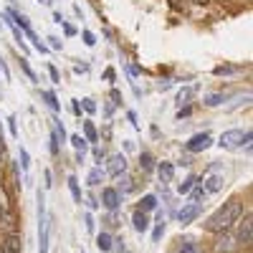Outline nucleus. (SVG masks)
Wrapping results in <instances>:
<instances>
[{
	"mask_svg": "<svg viewBox=\"0 0 253 253\" xmlns=\"http://www.w3.org/2000/svg\"><path fill=\"white\" fill-rule=\"evenodd\" d=\"M195 182H198V177H195V175H187V177H185V180L177 185V193H180V195H187L190 190L195 187Z\"/></svg>",
	"mask_w": 253,
	"mask_h": 253,
	"instance_id": "nucleus-22",
	"label": "nucleus"
},
{
	"mask_svg": "<svg viewBox=\"0 0 253 253\" xmlns=\"http://www.w3.org/2000/svg\"><path fill=\"white\" fill-rule=\"evenodd\" d=\"M53 122H56V124H53V132H56L58 142H66L69 134H66V129H63V122H58V119H53Z\"/></svg>",
	"mask_w": 253,
	"mask_h": 253,
	"instance_id": "nucleus-29",
	"label": "nucleus"
},
{
	"mask_svg": "<svg viewBox=\"0 0 253 253\" xmlns=\"http://www.w3.org/2000/svg\"><path fill=\"white\" fill-rule=\"evenodd\" d=\"M203 205H205V203H195V200H190L187 205H182V210L177 213L180 225L185 228V225H190V223H195V220H198V215L203 213Z\"/></svg>",
	"mask_w": 253,
	"mask_h": 253,
	"instance_id": "nucleus-5",
	"label": "nucleus"
},
{
	"mask_svg": "<svg viewBox=\"0 0 253 253\" xmlns=\"http://www.w3.org/2000/svg\"><path fill=\"white\" fill-rule=\"evenodd\" d=\"M190 114H193V109H190V107H180V112H177V119L182 122V119H187Z\"/></svg>",
	"mask_w": 253,
	"mask_h": 253,
	"instance_id": "nucleus-41",
	"label": "nucleus"
},
{
	"mask_svg": "<svg viewBox=\"0 0 253 253\" xmlns=\"http://www.w3.org/2000/svg\"><path fill=\"white\" fill-rule=\"evenodd\" d=\"M101 205L107 210H117L122 205V193L117 187H104L101 190Z\"/></svg>",
	"mask_w": 253,
	"mask_h": 253,
	"instance_id": "nucleus-9",
	"label": "nucleus"
},
{
	"mask_svg": "<svg viewBox=\"0 0 253 253\" xmlns=\"http://www.w3.org/2000/svg\"><path fill=\"white\" fill-rule=\"evenodd\" d=\"M104 177H107V172H104L101 167H94V170L89 172V177H86V182H89L91 187H99V185L104 182Z\"/></svg>",
	"mask_w": 253,
	"mask_h": 253,
	"instance_id": "nucleus-19",
	"label": "nucleus"
},
{
	"mask_svg": "<svg viewBox=\"0 0 253 253\" xmlns=\"http://www.w3.org/2000/svg\"><path fill=\"white\" fill-rule=\"evenodd\" d=\"M5 122H8V129H10V137H13V139H18L20 134H18V124H15V114H8V119H5Z\"/></svg>",
	"mask_w": 253,
	"mask_h": 253,
	"instance_id": "nucleus-30",
	"label": "nucleus"
},
{
	"mask_svg": "<svg viewBox=\"0 0 253 253\" xmlns=\"http://www.w3.org/2000/svg\"><path fill=\"white\" fill-rule=\"evenodd\" d=\"M107 177H122L124 172H126V157L122 155V152H117V155H112L109 157V162H107Z\"/></svg>",
	"mask_w": 253,
	"mask_h": 253,
	"instance_id": "nucleus-6",
	"label": "nucleus"
},
{
	"mask_svg": "<svg viewBox=\"0 0 253 253\" xmlns=\"http://www.w3.org/2000/svg\"><path fill=\"white\" fill-rule=\"evenodd\" d=\"M233 71H236L233 66H215V69H213V74H215V76H223V74H233Z\"/></svg>",
	"mask_w": 253,
	"mask_h": 253,
	"instance_id": "nucleus-34",
	"label": "nucleus"
},
{
	"mask_svg": "<svg viewBox=\"0 0 253 253\" xmlns=\"http://www.w3.org/2000/svg\"><path fill=\"white\" fill-rule=\"evenodd\" d=\"M84 109H86L89 114H94V112H96V104H94V99H84Z\"/></svg>",
	"mask_w": 253,
	"mask_h": 253,
	"instance_id": "nucleus-39",
	"label": "nucleus"
},
{
	"mask_svg": "<svg viewBox=\"0 0 253 253\" xmlns=\"http://www.w3.org/2000/svg\"><path fill=\"white\" fill-rule=\"evenodd\" d=\"M132 225H134V230H137V233H144V230L150 228V215H147V213H142V210H137V213H134V218H132Z\"/></svg>",
	"mask_w": 253,
	"mask_h": 253,
	"instance_id": "nucleus-15",
	"label": "nucleus"
},
{
	"mask_svg": "<svg viewBox=\"0 0 253 253\" xmlns=\"http://www.w3.org/2000/svg\"><path fill=\"white\" fill-rule=\"evenodd\" d=\"M81 38H84V43H86L89 48H91V46H96V36H94L91 31H81Z\"/></svg>",
	"mask_w": 253,
	"mask_h": 253,
	"instance_id": "nucleus-32",
	"label": "nucleus"
},
{
	"mask_svg": "<svg viewBox=\"0 0 253 253\" xmlns=\"http://www.w3.org/2000/svg\"><path fill=\"white\" fill-rule=\"evenodd\" d=\"M162 233H165V223H160V225H157V228H155V233H152V241H155V243H157V241H160V238H162Z\"/></svg>",
	"mask_w": 253,
	"mask_h": 253,
	"instance_id": "nucleus-40",
	"label": "nucleus"
},
{
	"mask_svg": "<svg viewBox=\"0 0 253 253\" xmlns=\"http://www.w3.org/2000/svg\"><path fill=\"white\" fill-rule=\"evenodd\" d=\"M41 99H43L53 112H61V101H58V96H56L51 89H43V91H41Z\"/></svg>",
	"mask_w": 253,
	"mask_h": 253,
	"instance_id": "nucleus-18",
	"label": "nucleus"
},
{
	"mask_svg": "<svg viewBox=\"0 0 253 253\" xmlns=\"http://www.w3.org/2000/svg\"><path fill=\"white\" fill-rule=\"evenodd\" d=\"M177 253H203V251H200V246H198L195 241L185 238V241H180V248H177Z\"/></svg>",
	"mask_w": 253,
	"mask_h": 253,
	"instance_id": "nucleus-23",
	"label": "nucleus"
},
{
	"mask_svg": "<svg viewBox=\"0 0 253 253\" xmlns=\"http://www.w3.org/2000/svg\"><path fill=\"white\" fill-rule=\"evenodd\" d=\"M71 112H74L76 117H81V104H79V99H71Z\"/></svg>",
	"mask_w": 253,
	"mask_h": 253,
	"instance_id": "nucleus-43",
	"label": "nucleus"
},
{
	"mask_svg": "<svg viewBox=\"0 0 253 253\" xmlns=\"http://www.w3.org/2000/svg\"><path fill=\"white\" fill-rule=\"evenodd\" d=\"M81 253H86V251H81Z\"/></svg>",
	"mask_w": 253,
	"mask_h": 253,
	"instance_id": "nucleus-50",
	"label": "nucleus"
},
{
	"mask_svg": "<svg viewBox=\"0 0 253 253\" xmlns=\"http://www.w3.org/2000/svg\"><path fill=\"white\" fill-rule=\"evenodd\" d=\"M238 248H241V246L236 243V238L230 236L228 230H223V236H220L218 243H215V251H218V253H236Z\"/></svg>",
	"mask_w": 253,
	"mask_h": 253,
	"instance_id": "nucleus-10",
	"label": "nucleus"
},
{
	"mask_svg": "<svg viewBox=\"0 0 253 253\" xmlns=\"http://www.w3.org/2000/svg\"><path fill=\"white\" fill-rule=\"evenodd\" d=\"M139 165H142V170H152V155H150V152H142Z\"/></svg>",
	"mask_w": 253,
	"mask_h": 253,
	"instance_id": "nucleus-31",
	"label": "nucleus"
},
{
	"mask_svg": "<svg viewBox=\"0 0 253 253\" xmlns=\"http://www.w3.org/2000/svg\"><path fill=\"white\" fill-rule=\"evenodd\" d=\"M48 74H51V81H53V84H61V76H58V69L53 66V63H51V66H48Z\"/></svg>",
	"mask_w": 253,
	"mask_h": 253,
	"instance_id": "nucleus-37",
	"label": "nucleus"
},
{
	"mask_svg": "<svg viewBox=\"0 0 253 253\" xmlns=\"http://www.w3.org/2000/svg\"><path fill=\"white\" fill-rule=\"evenodd\" d=\"M18 155H20V167H23V175H28V170H31V155H28V150H26V147H18Z\"/></svg>",
	"mask_w": 253,
	"mask_h": 253,
	"instance_id": "nucleus-25",
	"label": "nucleus"
},
{
	"mask_svg": "<svg viewBox=\"0 0 253 253\" xmlns=\"http://www.w3.org/2000/svg\"><path fill=\"white\" fill-rule=\"evenodd\" d=\"M58 26L63 28V33H66L69 38H71V36H76V28H74V26H69V23H66V20H61V23H58Z\"/></svg>",
	"mask_w": 253,
	"mask_h": 253,
	"instance_id": "nucleus-35",
	"label": "nucleus"
},
{
	"mask_svg": "<svg viewBox=\"0 0 253 253\" xmlns=\"http://www.w3.org/2000/svg\"><path fill=\"white\" fill-rule=\"evenodd\" d=\"M18 63H20V69H23V74H26V76H28L31 81H38V76H36V71L31 69V63H28V56H23V58H20Z\"/></svg>",
	"mask_w": 253,
	"mask_h": 253,
	"instance_id": "nucleus-28",
	"label": "nucleus"
},
{
	"mask_svg": "<svg viewBox=\"0 0 253 253\" xmlns=\"http://www.w3.org/2000/svg\"><path fill=\"white\" fill-rule=\"evenodd\" d=\"M157 177H160L162 185H170L172 177H175V165L172 162H160L157 165Z\"/></svg>",
	"mask_w": 253,
	"mask_h": 253,
	"instance_id": "nucleus-12",
	"label": "nucleus"
},
{
	"mask_svg": "<svg viewBox=\"0 0 253 253\" xmlns=\"http://www.w3.org/2000/svg\"><path fill=\"white\" fill-rule=\"evenodd\" d=\"M51 155H58V137L53 129H51Z\"/></svg>",
	"mask_w": 253,
	"mask_h": 253,
	"instance_id": "nucleus-36",
	"label": "nucleus"
},
{
	"mask_svg": "<svg viewBox=\"0 0 253 253\" xmlns=\"http://www.w3.org/2000/svg\"><path fill=\"white\" fill-rule=\"evenodd\" d=\"M114 76H117L114 69H107V71H104V79H107V81H114Z\"/></svg>",
	"mask_w": 253,
	"mask_h": 253,
	"instance_id": "nucleus-45",
	"label": "nucleus"
},
{
	"mask_svg": "<svg viewBox=\"0 0 253 253\" xmlns=\"http://www.w3.org/2000/svg\"><path fill=\"white\" fill-rule=\"evenodd\" d=\"M84 139H86V142H91V144H96V126H94V122H84Z\"/></svg>",
	"mask_w": 253,
	"mask_h": 253,
	"instance_id": "nucleus-21",
	"label": "nucleus"
},
{
	"mask_svg": "<svg viewBox=\"0 0 253 253\" xmlns=\"http://www.w3.org/2000/svg\"><path fill=\"white\" fill-rule=\"evenodd\" d=\"M0 74H3L5 81H10V71H8V66H5V61H3V58H0Z\"/></svg>",
	"mask_w": 253,
	"mask_h": 253,
	"instance_id": "nucleus-42",
	"label": "nucleus"
},
{
	"mask_svg": "<svg viewBox=\"0 0 253 253\" xmlns=\"http://www.w3.org/2000/svg\"><path fill=\"white\" fill-rule=\"evenodd\" d=\"M74 13H76V18H81V20H84V13H81V8H79V5H74Z\"/></svg>",
	"mask_w": 253,
	"mask_h": 253,
	"instance_id": "nucleus-48",
	"label": "nucleus"
},
{
	"mask_svg": "<svg viewBox=\"0 0 253 253\" xmlns=\"http://www.w3.org/2000/svg\"><path fill=\"white\" fill-rule=\"evenodd\" d=\"M74 71H76V74H86V71H89V66H86V63H76Z\"/></svg>",
	"mask_w": 253,
	"mask_h": 253,
	"instance_id": "nucleus-44",
	"label": "nucleus"
},
{
	"mask_svg": "<svg viewBox=\"0 0 253 253\" xmlns=\"http://www.w3.org/2000/svg\"><path fill=\"white\" fill-rule=\"evenodd\" d=\"M84 223H86V230H89V233H94V215H91V213L84 215Z\"/></svg>",
	"mask_w": 253,
	"mask_h": 253,
	"instance_id": "nucleus-38",
	"label": "nucleus"
},
{
	"mask_svg": "<svg viewBox=\"0 0 253 253\" xmlns=\"http://www.w3.org/2000/svg\"><path fill=\"white\" fill-rule=\"evenodd\" d=\"M38 253H48V210L43 190H38Z\"/></svg>",
	"mask_w": 253,
	"mask_h": 253,
	"instance_id": "nucleus-2",
	"label": "nucleus"
},
{
	"mask_svg": "<svg viewBox=\"0 0 253 253\" xmlns=\"http://www.w3.org/2000/svg\"><path fill=\"white\" fill-rule=\"evenodd\" d=\"M126 117H129V122L134 124V129H139V122H137V114H134V112H129V114H126Z\"/></svg>",
	"mask_w": 253,
	"mask_h": 253,
	"instance_id": "nucleus-46",
	"label": "nucleus"
},
{
	"mask_svg": "<svg viewBox=\"0 0 253 253\" xmlns=\"http://www.w3.org/2000/svg\"><path fill=\"white\" fill-rule=\"evenodd\" d=\"M210 144H213V137H210V132H200V134L190 137V142H187L185 147H187V152H205Z\"/></svg>",
	"mask_w": 253,
	"mask_h": 253,
	"instance_id": "nucleus-7",
	"label": "nucleus"
},
{
	"mask_svg": "<svg viewBox=\"0 0 253 253\" xmlns=\"http://www.w3.org/2000/svg\"><path fill=\"white\" fill-rule=\"evenodd\" d=\"M84 160H86V155H84V152H76V165H84Z\"/></svg>",
	"mask_w": 253,
	"mask_h": 253,
	"instance_id": "nucleus-47",
	"label": "nucleus"
},
{
	"mask_svg": "<svg viewBox=\"0 0 253 253\" xmlns=\"http://www.w3.org/2000/svg\"><path fill=\"white\" fill-rule=\"evenodd\" d=\"M193 96H195V89H193V86H182V89L177 91V96H175L177 107H190V101H193Z\"/></svg>",
	"mask_w": 253,
	"mask_h": 253,
	"instance_id": "nucleus-13",
	"label": "nucleus"
},
{
	"mask_svg": "<svg viewBox=\"0 0 253 253\" xmlns=\"http://www.w3.org/2000/svg\"><path fill=\"white\" fill-rule=\"evenodd\" d=\"M223 185H225V172H223V167H220V165H210L208 172H205L203 180H200V187L205 190V195L220 193Z\"/></svg>",
	"mask_w": 253,
	"mask_h": 253,
	"instance_id": "nucleus-3",
	"label": "nucleus"
},
{
	"mask_svg": "<svg viewBox=\"0 0 253 253\" xmlns=\"http://www.w3.org/2000/svg\"><path fill=\"white\" fill-rule=\"evenodd\" d=\"M0 132H3V122H0Z\"/></svg>",
	"mask_w": 253,
	"mask_h": 253,
	"instance_id": "nucleus-49",
	"label": "nucleus"
},
{
	"mask_svg": "<svg viewBox=\"0 0 253 253\" xmlns=\"http://www.w3.org/2000/svg\"><path fill=\"white\" fill-rule=\"evenodd\" d=\"M69 142H71V147H74L76 152H84V155H86V150H89V142L84 139L81 134H71V137H69Z\"/></svg>",
	"mask_w": 253,
	"mask_h": 253,
	"instance_id": "nucleus-20",
	"label": "nucleus"
},
{
	"mask_svg": "<svg viewBox=\"0 0 253 253\" xmlns=\"http://www.w3.org/2000/svg\"><path fill=\"white\" fill-rule=\"evenodd\" d=\"M96 248L104 251V253H109V251L114 248V238H112L109 233H104V230H101V233L96 236Z\"/></svg>",
	"mask_w": 253,
	"mask_h": 253,
	"instance_id": "nucleus-16",
	"label": "nucleus"
},
{
	"mask_svg": "<svg viewBox=\"0 0 253 253\" xmlns=\"http://www.w3.org/2000/svg\"><path fill=\"white\" fill-rule=\"evenodd\" d=\"M48 41H51L48 48H53V51H61V48H63V41H61L58 36H48Z\"/></svg>",
	"mask_w": 253,
	"mask_h": 253,
	"instance_id": "nucleus-33",
	"label": "nucleus"
},
{
	"mask_svg": "<svg viewBox=\"0 0 253 253\" xmlns=\"http://www.w3.org/2000/svg\"><path fill=\"white\" fill-rule=\"evenodd\" d=\"M0 253H3V251H0Z\"/></svg>",
	"mask_w": 253,
	"mask_h": 253,
	"instance_id": "nucleus-51",
	"label": "nucleus"
},
{
	"mask_svg": "<svg viewBox=\"0 0 253 253\" xmlns=\"http://www.w3.org/2000/svg\"><path fill=\"white\" fill-rule=\"evenodd\" d=\"M20 243H23V241H20V236L18 233H10V236H5L0 251H3V253H23V246H20Z\"/></svg>",
	"mask_w": 253,
	"mask_h": 253,
	"instance_id": "nucleus-11",
	"label": "nucleus"
},
{
	"mask_svg": "<svg viewBox=\"0 0 253 253\" xmlns=\"http://www.w3.org/2000/svg\"><path fill=\"white\" fill-rule=\"evenodd\" d=\"M253 134L251 132H243V129H228L218 137V147L220 150H241L243 144H251Z\"/></svg>",
	"mask_w": 253,
	"mask_h": 253,
	"instance_id": "nucleus-4",
	"label": "nucleus"
},
{
	"mask_svg": "<svg viewBox=\"0 0 253 253\" xmlns=\"http://www.w3.org/2000/svg\"><path fill=\"white\" fill-rule=\"evenodd\" d=\"M203 101H205V107H220L225 101V94H208Z\"/></svg>",
	"mask_w": 253,
	"mask_h": 253,
	"instance_id": "nucleus-26",
	"label": "nucleus"
},
{
	"mask_svg": "<svg viewBox=\"0 0 253 253\" xmlns=\"http://www.w3.org/2000/svg\"><path fill=\"white\" fill-rule=\"evenodd\" d=\"M238 246L241 248H248L251 246V238H253V225H251V213H246L243 220H238Z\"/></svg>",
	"mask_w": 253,
	"mask_h": 253,
	"instance_id": "nucleus-8",
	"label": "nucleus"
},
{
	"mask_svg": "<svg viewBox=\"0 0 253 253\" xmlns=\"http://www.w3.org/2000/svg\"><path fill=\"white\" fill-rule=\"evenodd\" d=\"M23 33H26V38H28V41H31V43H33V48H36L38 53H48V51H51V48H48V46L43 43V41H41V38H38V33H36L33 28H28V31H23Z\"/></svg>",
	"mask_w": 253,
	"mask_h": 253,
	"instance_id": "nucleus-14",
	"label": "nucleus"
},
{
	"mask_svg": "<svg viewBox=\"0 0 253 253\" xmlns=\"http://www.w3.org/2000/svg\"><path fill=\"white\" fill-rule=\"evenodd\" d=\"M10 213V203H8V193L3 190V185H0V215H8Z\"/></svg>",
	"mask_w": 253,
	"mask_h": 253,
	"instance_id": "nucleus-27",
	"label": "nucleus"
},
{
	"mask_svg": "<svg viewBox=\"0 0 253 253\" xmlns=\"http://www.w3.org/2000/svg\"><path fill=\"white\" fill-rule=\"evenodd\" d=\"M155 208H157V198L155 195H144L139 200V210H142V213H150V210H155Z\"/></svg>",
	"mask_w": 253,
	"mask_h": 253,
	"instance_id": "nucleus-24",
	"label": "nucleus"
},
{
	"mask_svg": "<svg viewBox=\"0 0 253 253\" xmlns=\"http://www.w3.org/2000/svg\"><path fill=\"white\" fill-rule=\"evenodd\" d=\"M241 215H243V205H241L238 198H233V200L223 203L215 213L205 220V230H210V233H223V230H230L241 220Z\"/></svg>",
	"mask_w": 253,
	"mask_h": 253,
	"instance_id": "nucleus-1",
	"label": "nucleus"
},
{
	"mask_svg": "<svg viewBox=\"0 0 253 253\" xmlns=\"http://www.w3.org/2000/svg\"><path fill=\"white\" fill-rule=\"evenodd\" d=\"M69 190H71V198L74 203H84V195H81V187H79V177L76 175H69Z\"/></svg>",
	"mask_w": 253,
	"mask_h": 253,
	"instance_id": "nucleus-17",
	"label": "nucleus"
}]
</instances>
